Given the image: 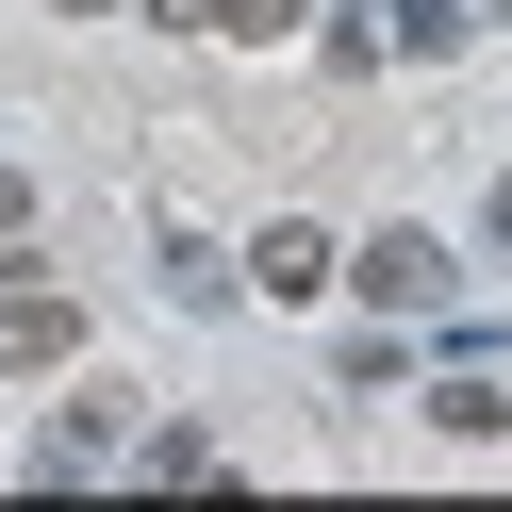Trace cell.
I'll list each match as a JSON object with an SVG mask.
<instances>
[{"mask_svg": "<svg viewBox=\"0 0 512 512\" xmlns=\"http://www.w3.org/2000/svg\"><path fill=\"white\" fill-rule=\"evenodd\" d=\"M67 347H83V298H67V281H34V265H0V364L34 380V364H67Z\"/></svg>", "mask_w": 512, "mask_h": 512, "instance_id": "1", "label": "cell"}, {"mask_svg": "<svg viewBox=\"0 0 512 512\" xmlns=\"http://www.w3.org/2000/svg\"><path fill=\"white\" fill-rule=\"evenodd\" d=\"M347 298H380V314H446V248H430V232H364V248H347Z\"/></svg>", "mask_w": 512, "mask_h": 512, "instance_id": "2", "label": "cell"}, {"mask_svg": "<svg viewBox=\"0 0 512 512\" xmlns=\"http://www.w3.org/2000/svg\"><path fill=\"white\" fill-rule=\"evenodd\" d=\"M248 281H265V298H331V232H314V215H281V232L248 248Z\"/></svg>", "mask_w": 512, "mask_h": 512, "instance_id": "3", "label": "cell"}, {"mask_svg": "<svg viewBox=\"0 0 512 512\" xmlns=\"http://www.w3.org/2000/svg\"><path fill=\"white\" fill-rule=\"evenodd\" d=\"M149 17H166V34H281L298 0H149Z\"/></svg>", "mask_w": 512, "mask_h": 512, "instance_id": "4", "label": "cell"}, {"mask_svg": "<svg viewBox=\"0 0 512 512\" xmlns=\"http://www.w3.org/2000/svg\"><path fill=\"white\" fill-rule=\"evenodd\" d=\"M430 430H463V446H496V430H512V397H496V380H446V397H430Z\"/></svg>", "mask_w": 512, "mask_h": 512, "instance_id": "5", "label": "cell"}, {"mask_svg": "<svg viewBox=\"0 0 512 512\" xmlns=\"http://www.w3.org/2000/svg\"><path fill=\"white\" fill-rule=\"evenodd\" d=\"M17 232H34V182H17V166H0V248H17Z\"/></svg>", "mask_w": 512, "mask_h": 512, "instance_id": "6", "label": "cell"}, {"mask_svg": "<svg viewBox=\"0 0 512 512\" xmlns=\"http://www.w3.org/2000/svg\"><path fill=\"white\" fill-rule=\"evenodd\" d=\"M496 248H512V182H496Z\"/></svg>", "mask_w": 512, "mask_h": 512, "instance_id": "7", "label": "cell"}, {"mask_svg": "<svg viewBox=\"0 0 512 512\" xmlns=\"http://www.w3.org/2000/svg\"><path fill=\"white\" fill-rule=\"evenodd\" d=\"M463 17H512V0H463Z\"/></svg>", "mask_w": 512, "mask_h": 512, "instance_id": "8", "label": "cell"}, {"mask_svg": "<svg viewBox=\"0 0 512 512\" xmlns=\"http://www.w3.org/2000/svg\"><path fill=\"white\" fill-rule=\"evenodd\" d=\"M67 17H116V0H67Z\"/></svg>", "mask_w": 512, "mask_h": 512, "instance_id": "9", "label": "cell"}]
</instances>
